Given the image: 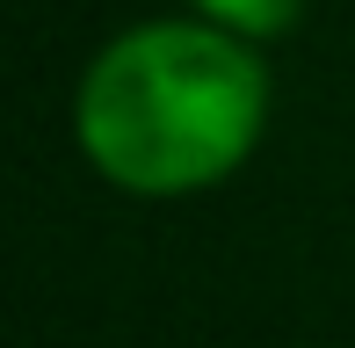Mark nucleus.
<instances>
[{
  "label": "nucleus",
  "mask_w": 355,
  "mask_h": 348,
  "mask_svg": "<svg viewBox=\"0 0 355 348\" xmlns=\"http://www.w3.org/2000/svg\"><path fill=\"white\" fill-rule=\"evenodd\" d=\"M196 8H203V22H218V29L254 44V37H283L304 0H196Z\"/></svg>",
  "instance_id": "obj_2"
},
{
  "label": "nucleus",
  "mask_w": 355,
  "mask_h": 348,
  "mask_svg": "<svg viewBox=\"0 0 355 348\" xmlns=\"http://www.w3.org/2000/svg\"><path fill=\"white\" fill-rule=\"evenodd\" d=\"M268 73L218 22L123 29L80 80V153L131 196H196L254 153Z\"/></svg>",
  "instance_id": "obj_1"
}]
</instances>
